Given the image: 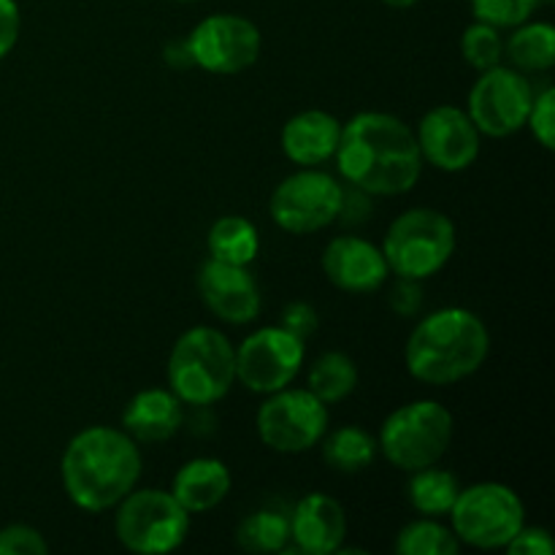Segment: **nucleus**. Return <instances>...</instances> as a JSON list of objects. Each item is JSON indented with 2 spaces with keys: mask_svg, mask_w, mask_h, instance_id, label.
<instances>
[{
  "mask_svg": "<svg viewBox=\"0 0 555 555\" xmlns=\"http://www.w3.org/2000/svg\"><path fill=\"white\" fill-rule=\"evenodd\" d=\"M334 157L345 182L369 195L410 193L423 171L415 133L385 112H361L341 125Z\"/></svg>",
  "mask_w": 555,
  "mask_h": 555,
  "instance_id": "1",
  "label": "nucleus"
},
{
  "mask_svg": "<svg viewBox=\"0 0 555 555\" xmlns=\"http://www.w3.org/2000/svg\"><path fill=\"white\" fill-rule=\"evenodd\" d=\"M60 475L65 493L79 509L103 513L117 507L141 477L139 442L117 428H85L65 448Z\"/></svg>",
  "mask_w": 555,
  "mask_h": 555,
  "instance_id": "2",
  "label": "nucleus"
},
{
  "mask_svg": "<svg viewBox=\"0 0 555 555\" xmlns=\"http://www.w3.org/2000/svg\"><path fill=\"white\" fill-rule=\"evenodd\" d=\"M491 352V336L475 312L448 307L415 325L406 341L404 361L415 379L426 385H455L472 377Z\"/></svg>",
  "mask_w": 555,
  "mask_h": 555,
  "instance_id": "3",
  "label": "nucleus"
},
{
  "mask_svg": "<svg viewBox=\"0 0 555 555\" xmlns=\"http://www.w3.org/2000/svg\"><path fill=\"white\" fill-rule=\"evenodd\" d=\"M168 383L182 404L206 406L220 401L236 383V350L231 339L209 325L184 331L168 358Z\"/></svg>",
  "mask_w": 555,
  "mask_h": 555,
  "instance_id": "4",
  "label": "nucleus"
},
{
  "mask_svg": "<svg viewBox=\"0 0 555 555\" xmlns=\"http://www.w3.org/2000/svg\"><path fill=\"white\" fill-rule=\"evenodd\" d=\"M455 253V225L437 209H410L390 222L383 242L388 269L404 280H428Z\"/></svg>",
  "mask_w": 555,
  "mask_h": 555,
  "instance_id": "5",
  "label": "nucleus"
},
{
  "mask_svg": "<svg viewBox=\"0 0 555 555\" xmlns=\"http://www.w3.org/2000/svg\"><path fill=\"white\" fill-rule=\"evenodd\" d=\"M453 442V415L439 401L423 399L390 412L379 431L377 450L404 472L439 464Z\"/></svg>",
  "mask_w": 555,
  "mask_h": 555,
  "instance_id": "6",
  "label": "nucleus"
},
{
  "mask_svg": "<svg viewBox=\"0 0 555 555\" xmlns=\"http://www.w3.org/2000/svg\"><path fill=\"white\" fill-rule=\"evenodd\" d=\"M450 524L461 545L499 551L526 526V509L513 488L502 482H477L461 488L450 509Z\"/></svg>",
  "mask_w": 555,
  "mask_h": 555,
  "instance_id": "7",
  "label": "nucleus"
},
{
  "mask_svg": "<svg viewBox=\"0 0 555 555\" xmlns=\"http://www.w3.org/2000/svg\"><path fill=\"white\" fill-rule=\"evenodd\" d=\"M114 531L130 553H171L188 540L190 513L173 499V493L157 488H144V491L133 488L117 504Z\"/></svg>",
  "mask_w": 555,
  "mask_h": 555,
  "instance_id": "8",
  "label": "nucleus"
},
{
  "mask_svg": "<svg viewBox=\"0 0 555 555\" xmlns=\"http://www.w3.org/2000/svg\"><path fill=\"white\" fill-rule=\"evenodd\" d=\"M328 431V406L312 390L282 388L258 410V434L276 453H307Z\"/></svg>",
  "mask_w": 555,
  "mask_h": 555,
  "instance_id": "9",
  "label": "nucleus"
},
{
  "mask_svg": "<svg viewBox=\"0 0 555 555\" xmlns=\"http://www.w3.org/2000/svg\"><path fill=\"white\" fill-rule=\"evenodd\" d=\"M341 184L331 173L304 168L282 179L271 195V220L287 233L307 236L339 220Z\"/></svg>",
  "mask_w": 555,
  "mask_h": 555,
  "instance_id": "10",
  "label": "nucleus"
},
{
  "mask_svg": "<svg viewBox=\"0 0 555 555\" xmlns=\"http://www.w3.org/2000/svg\"><path fill=\"white\" fill-rule=\"evenodd\" d=\"M534 103V87L520 70L493 65L480 70L469 92V117L491 139H507L526 125Z\"/></svg>",
  "mask_w": 555,
  "mask_h": 555,
  "instance_id": "11",
  "label": "nucleus"
},
{
  "mask_svg": "<svg viewBox=\"0 0 555 555\" xmlns=\"http://www.w3.org/2000/svg\"><path fill=\"white\" fill-rule=\"evenodd\" d=\"M307 347L282 325L255 331L236 350V379L255 393H274L287 388L301 372Z\"/></svg>",
  "mask_w": 555,
  "mask_h": 555,
  "instance_id": "12",
  "label": "nucleus"
},
{
  "mask_svg": "<svg viewBox=\"0 0 555 555\" xmlns=\"http://www.w3.org/2000/svg\"><path fill=\"white\" fill-rule=\"evenodd\" d=\"M193 65L209 74H242L260 57V30L236 14H211L188 36Z\"/></svg>",
  "mask_w": 555,
  "mask_h": 555,
  "instance_id": "13",
  "label": "nucleus"
},
{
  "mask_svg": "<svg viewBox=\"0 0 555 555\" xmlns=\"http://www.w3.org/2000/svg\"><path fill=\"white\" fill-rule=\"evenodd\" d=\"M415 139L423 160L439 171H466L480 155V130L455 106L431 108L417 125Z\"/></svg>",
  "mask_w": 555,
  "mask_h": 555,
  "instance_id": "14",
  "label": "nucleus"
},
{
  "mask_svg": "<svg viewBox=\"0 0 555 555\" xmlns=\"http://www.w3.org/2000/svg\"><path fill=\"white\" fill-rule=\"evenodd\" d=\"M198 293L211 314L231 325H247L260 314V287L247 266L209 258L201 266Z\"/></svg>",
  "mask_w": 555,
  "mask_h": 555,
  "instance_id": "15",
  "label": "nucleus"
},
{
  "mask_svg": "<svg viewBox=\"0 0 555 555\" xmlns=\"http://www.w3.org/2000/svg\"><path fill=\"white\" fill-rule=\"evenodd\" d=\"M323 271L345 293L379 291L390 274L383 249L361 236H336L323 253Z\"/></svg>",
  "mask_w": 555,
  "mask_h": 555,
  "instance_id": "16",
  "label": "nucleus"
},
{
  "mask_svg": "<svg viewBox=\"0 0 555 555\" xmlns=\"http://www.w3.org/2000/svg\"><path fill=\"white\" fill-rule=\"evenodd\" d=\"M347 537L341 504L328 493H309L291 515V542L304 555H331Z\"/></svg>",
  "mask_w": 555,
  "mask_h": 555,
  "instance_id": "17",
  "label": "nucleus"
},
{
  "mask_svg": "<svg viewBox=\"0 0 555 555\" xmlns=\"http://www.w3.org/2000/svg\"><path fill=\"white\" fill-rule=\"evenodd\" d=\"M339 135V119L334 114L312 108V112H301L287 119L282 128V150L291 163L312 168L336 155Z\"/></svg>",
  "mask_w": 555,
  "mask_h": 555,
  "instance_id": "18",
  "label": "nucleus"
},
{
  "mask_svg": "<svg viewBox=\"0 0 555 555\" xmlns=\"http://www.w3.org/2000/svg\"><path fill=\"white\" fill-rule=\"evenodd\" d=\"M184 410L182 401L163 388L141 390L130 399V404L122 412V431L133 442L155 444L166 442L182 428Z\"/></svg>",
  "mask_w": 555,
  "mask_h": 555,
  "instance_id": "19",
  "label": "nucleus"
},
{
  "mask_svg": "<svg viewBox=\"0 0 555 555\" xmlns=\"http://www.w3.org/2000/svg\"><path fill=\"white\" fill-rule=\"evenodd\" d=\"M231 491V472L217 459H193L177 472L171 493L188 513H209Z\"/></svg>",
  "mask_w": 555,
  "mask_h": 555,
  "instance_id": "20",
  "label": "nucleus"
},
{
  "mask_svg": "<svg viewBox=\"0 0 555 555\" xmlns=\"http://www.w3.org/2000/svg\"><path fill=\"white\" fill-rule=\"evenodd\" d=\"M504 57L520 74H542L555 63V30L551 22H524L504 43Z\"/></svg>",
  "mask_w": 555,
  "mask_h": 555,
  "instance_id": "21",
  "label": "nucleus"
},
{
  "mask_svg": "<svg viewBox=\"0 0 555 555\" xmlns=\"http://www.w3.org/2000/svg\"><path fill=\"white\" fill-rule=\"evenodd\" d=\"M459 493L461 486L455 480V475H450L448 469H439L437 464L412 472L410 502L423 518H442V515H450Z\"/></svg>",
  "mask_w": 555,
  "mask_h": 555,
  "instance_id": "22",
  "label": "nucleus"
},
{
  "mask_svg": "<svg viewBox=\"0 0 555 555\" xmlns=\"http://www.w3.org/2000/svg\"><path fill=\"white\" fill-rule=\"evenodd\" d=\"M260 249L258 228L244 217H220L209 231V255L233 266H249Z\"/></svg>",
  "mask_w": 555,
  "mask_h": 555,
  "instance_id": "23",
  "label": "nucleus"
},
{
  "mask_svg": "<svg viewBox=\"0 0 555 555\" xmlns=\"http://www.w3.org/2000/svg\"><path fill=\"white\" fill-rule=\"evenodd\" d=\"M323 459L339 475H358L377 459V439L358 426L336 428L323 444Z\"/></svg>",
  "mask_w": 555,
  "mask_h": 555,
  "instance_id": "24",
  "label": "nucleus"
},
{
  "mask_svg": "<svg viewBox=\"0 0 555 555\" xmlns=\"http://www.w3.org/2000/svg\"><path fill=\"white\" fill-rule=\"evenodd\" d=\"M238 545L247 553H282L291 542V515L263 507L238 524Z\"/></svg>",
  "mask_w": 555,
  "mask_h": 555,
  "instance_id": "25",
  "label": "nucleus"
},
{
  "mask_svg": "<svg viewBox=\"0 0 555 555\" xmlns=\"http://www.w3.org/2000/svg\"><path fill=\"white\" fill-rule=\"evenodd\" d=\"M358 385V369L345 352H325L309 372V388L323 404L347 399Z\"/></svg>",
  "mask_w": 555,
  "mask_h": 555,
  "instance_id": "26",
  "label": "nucleus"
},
{
  "mask_svg": "<svg viewBox=\"0 0 555 555\" xmlns=\"http://www.w3.org/2000/svg\"><path fill=\"white\" fill-rule=\"evenodd\" d=\"M461 551L459 537L453 529L437 524L434 518L415 520L404 526L396 537V553L399 555H455Z\"/></svg>",
  "mask_w": 555,
  "mask_h": 555,
  "instance_id": "27",
  "label": "nucleus"
},
{
  "mask_svg": "<svg viewBox=\"0 0 555 555\" xmlns=\"http://www.w3.org/2000/svg\"><path fill=\"white\" fill-rule=\"evenodd\" d=\"M461 54H464L472 68L488 70L493 65H502L504 41L496 27L486 25V22H475L461 36Z\"/></svg>",
  "mask_w": 555,
  "mask_h": 555,
  "instance_id": "28",
  "label": "nucleus"
},
{
  "mask_svg": "<svg viewBox=\"0 0 555 555\" xmlns=\"http://www.w3.org/2000/svg\"><path fill=\"white\" fill-rule=\"evenodd\" d=\"M542 0H472V14L477 22L496 27H518L531 20Z\"/></svg>",
  "mask_w": 555,
  "mask_h": 555,
  "instance_id": "29",
  "label": "nucleus"
},
{
  "mask_svg": "<svg viewBox=\"0 0 555 555\" xmlns=\"http://www.w3.org/2000/svg\"><path fill=\"white\" fill-rule=\"evenodd\" d=\"M526 125L531 128L534 139L540 141L545 150H553L555 146V90L547 87L540 95L534 92V103H531V112Z\"/></svg>",
  "mask_w": 555,
  "mask_h": 555,
  "instance_id": "30",
  "label": "nucleus"
},
{
  "mask_svg": "<svg viewBox=\"0 0 555 555\" xmlns=\"http://www.w3.org/2000/svg\"><path fill=\"white\" fill-rule=\"evenodd\" d=\"M49 545L33 526L14 524L0 529V555H47Z\"/></svg>",
  "mask_w": 555,
  "mask_h": 555,
  "instance_id": "31",
  "label": "nucleus"
},
{
  "mask_svg": "<svg viewBox=\"0 0 555 555\" xmlns=\"http://www.w3.org/2000/svg\"><path fill=\"white\" fill-rule=\"evenodd\" d=\"M504 551L509 555H553L555 545L553 537L547 534L545 529H529V526H524V529L507 542Z\"/></svg>",
  "mask_w": 555,
  "mask_h": 555,
  "instance_id": "32",
  "label": "nucleus"
},
{
  "mask_svg": "<svg viewBox=\"0 0 555 555\" xmlns=\"http://www.w3.org/2000/svg\"><path fill=\"white\" fill-rule=\"evenodd\" d=\"M318 325H320L318 312H314V309L304 301L291 304V307L282 312V328L291 331L293 336H298V339H304V341H307L309 336L318 331Z\"/></svg>",
  "mask_w": 555,
  "mask_h": 555,
  "instance_id": "33",
  "label": "nucleus"
},
{
  "mask_svg": "<svg viewBox=\"0 0 555 555\" xmlns=\"http://www.w3.org/2000/svg\"><path fill=\"white\" fill-rule=\"evenodd\" d=\"M421 304H423L421 282L399 276L396 287L390 291V307L396 309V314H401V318H412V314L421 312Z\"/></svg>",
  "mask_w": 555,
  "mask_h": 555,
  "instance_id": "34",
  "label": "nucleus"
},
{
  "mask_svg": "<svg viewBox=\"0 0 555 555\" xmlns=\"http://www.w3.org/2000/svg\"><path fill=\"white\" fill-rule=\"evenodd\" d=\"M20 27L22 16L16 0H0V60L16 47V41H20Z\"/></svg>",
  "mask_w": 555,
  "mask_h": 555,
  "instance_id": "35",
  "label": "nucleus"
},
{
  "mask_svg": "<svg viewBox=\"0 0 555 555\" xmlns=\"http://www.w3.org/2000/svg\"><path fill=\"white\" fill-rule=\"evenodd\" d=\"M163 57H166V63L173 65V68H190V65H193V57H190L188 38H184V41L168 43L166 52H163Z\"/></svg>",
  "mask_w": 555,
  "mask_h": 555,
  "instance_id": "36",
  "label": "nucleus"
},
{
  "mask_svg": "<svg viewBox=\"0 0 555 555\" xmlns=\"http://www.w3.org/2000/svg\"><path fill=\"white\" fill-rule=\"evenodd\" d=\"M383 3H388L390 9H412L417 0H383Z\"/></svg>",
  "mask_w": 555,
  "mask_h": 555,
  "instance_id": "37",
  "label": "nucleus"
},
{
  "mask_svg": "<svg viewBox=\"0 0 555 555\" xmlns=\"http://www.w3.org/2000/svg\"><path fill=\"white\" fill-rule=\"evenodd\" d=\"M542 3H553V0H542Z\"/></svg>",
  "mask_w": 555,
  "mask_h": 555,
  "instance_id": "38",
  "label": "nucleus"
},
{
  "mask_svg": "<svg viewBox=\"0 0 555 555\" xmlns=\"http://www.w3.org/2000/svg\"><path fill=\"white\" fill-rule=\"evenodd\" d=\"M179 3H190V0H179Z\"/></svg>",
  "mask_w": 555,
  "mask_h": 555,
  "instance_id": "39",
  "label": "nucleus"
}]
</instances>
